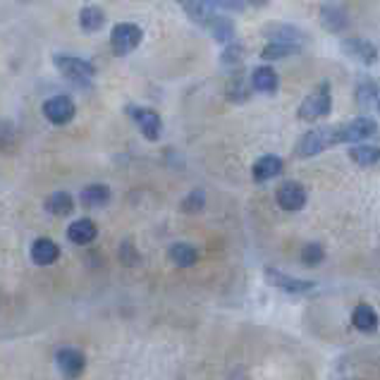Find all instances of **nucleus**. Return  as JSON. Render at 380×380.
<instances>
[{
	"instance_id": "24",
	"label": "nucleus",
	"mask_w": 380,
	"mask_h": 380,
	"mask_svg": "<svg viewBox=\"0 0 380 380\" xmlns=\"http://www.w3.org/2000/svg\"><path fill=\"white\" fill-rule=\"evenodd\" d=\"M80 24L84 31H89V34H94L106 24V15H103L101 8H96V5H87L82 12H80Z\"/></svg>"
},
{
	"instance_id": "32",
	"label": "nucleus",
	"mask_w": 380,
	"mask_h": 380,
	"mask_svg": "<svg viewBox=\"0 0 380 380\" xmlns=\"http://www.w3.org/2000/svg\"><path fill=\"white\" fill-rule=\"evenodd\" d=\"M177 3L185 5V10H189V8H194V5L199 3V0H177Z\"/></svg>"
},
{
	"instance_id": "12",
	"label": "nucleus",
	"mask_w": 380,
	"mask_h": 380,
	"mask_svg": "<svg viewBox=\"0 0 380 380\" xmlns=\"http://www.w3.org/2000/svg\"><path fill=\"white\" fill-rule=\"evenodd\" d=\"M60 259V246L50 239H36L31 244V261L36 266H50Z\"/></svg>"
},
{
	"instance_id": "26",
	"label": "nucleus",
	"mask_w": 380,
	"mask_h": 380,
	"mask_svg": "<svg viewBox=\"0 0 380 380\" xmlns=\"http://www.w3.org/2000/svg\"><path fill=\"white\" fill-rule=\"evenodd\" d=\"M380 94V84L378 82H373V80H364V82H359V87H357V103L359 106H371L373 103V98H378Z\"/></svg>"
},
{
	"instance_id": "18",
	"label": "nucleus",
	"mask_w": 380,
	"mask_h": 380,
	"mask_svg": "<svg viewBox=\"0 0 380 380\" xmlns=\"http://www.w3.org/2000/svg\"><path fill=\"white\" fill-rule=\"evenodd\" d=\"M349 158L362 168H371L380 163V148L373 143H359V146L349 148Z\"/></svg>"
},
{
	"instance_id": "14",
	"label": "nucleus",
	"mask_w": 380,
	"mask_h": 380,
	"mask_svg": "<svg viewBox=\"0 0 380 380\" xmlns=\"http://www.w3.org/2000/svg\"><path fill=\"white\" fill-rule=\"evenodd\" d=\"M266 31L271 34L268 36L271 43H290V45H299L301 48V41H304V31L297 27H290V24H271Z\"/></svg>"
},
{
	"instance_id": "11",
	"label": "nucleus",
	"mask_w": 380,
	"mask_h": 380,
	"mask_svg": "<svg viewBox=\"0 0 380 380\" xmlns=\"http://www.w3.org/2000/svg\"><path fill=\"white\" fill-rule=\"evenodd\" d=\"M340 45H342V50L347 55L364 65H373L378 60V48L371 41H364V38H347V41H342Z\"/></svg>"
},
{
	"instance_id": "1",
	"label": "nucleus",
	"mask_w": 380,
	"mask_h": 380,
	"mask_svg": "<svg viewBox=\"0 0 380 380\" xmlns=\"http://www.w3.org/2000/svg\"><path fill=\"white\" fill-rule=\"evenodd\" d=\"M55 67L60 70V75L65 80L80 84V87H87L94 80L96 70L94 65L89 60H84V58H77V55H55Z\"/></svg>"
},
{
	"instance_id": "21",
	"label": "nucleus",
	"mask_w": 380,
	"mask_h": 380,
	"mask_svg": "<svg viewBox=\"0 0 380 380\" xmlns=\"http://www.w3.org/2000/svg\"><path fill=\"white\" fill-rule=\"evenodd\" d=\"M168 256L177 268H189L199 261V251H196L192 244H173Z\"/></svg>"
},
{
	"instance_id": "4",
	"label": "nucleus",
	"mask_w": 380,
	"mask_h": 380,
	"mask_svg": "<svg viewBox=\"0 0 380 380\" xmlns=\"http://www.w3.org/2000/svg\"><path fill=\"white\" fill-rule=\"evenodd\" d=\"M378 132V122L373 117H357V120L335 127V141L337 143H354V141H364Z\"/></svg>"
},
{
	"instance_id": "8",
	"label": "nucleus",
	"mask_w": 380,
	"mask_h": 380,
	"mask_svg": "<svg viewBox=\"0 0 380 380\" xmlns=\"http://www.w3.org/2000/svg\"><path fill=\"white\" fill-rule=\"evenodd\" d=\"M55 364L63 376L72 380V378H80L84 373L87 359H84V354L80 349H75V347H63V349H58L55 354Z\"/></svg>"
},
{
	"instance_id": "33",
	"label": "nucleus",
	"mask_w": 380,
	"mask_h": 380,
	"mask_svg": "<svg viewBox=\"0 0 380 380\" xmlns=\"http://www.w3.org/2000/svg\"><path fill=\"white\" fill-rule=\"evenodd\" d=\"M378 110H380V98H378Z\"/></svg>"
},
{
	"instance_id": "23",
	"label": "nucleus",
	"mask_w": 380,
	"mask_h": 380,
	"mask_svg": "<svg viewBox=\"0 0 380 380\" xmlns=\"http://www.w3.org/2000/svg\"><path fill=\"white\" fill-rule=\"evenodd\" d=\"M75 208V199L67 192H55L45 199V211L50 215H70Z\"/></svg>"
},
{
	"instance_id": "31",
	"label": "nucleus",
	"mask_w": 380,
	"mask_h": 380,
	"mask_svg": "<svg viewBox=\"0 0 380 380\" xmlns=\"http://www.w3.org/2000/svg\"><path fill=\"white\" fill-rule=\"evenodd\" d=\"M244 5H254V8H261V5H266L268 0H241Z\"/></svg>"
},
{
	"instance_id": "10",
	"label": "nucleus",
	"mask_w": 380,
	"mask_h": 380,
	"mask_svg": "<svg viewBox=\"0 0 380 380\" xmlns=\"http://www.w3.org/2000/svg\"><path fill=\"white\" fill-rule=\"evenodd\" d=\"M266 280L271 283L273 287H278V290L283 292H292V294H301V292H311L316 283H311V280H299V278H290V275L275 271V268H266Z\"/></svg>"
},
{
	"instance_id": "25",
	"label": "nucleus",
	"mask_w": 380,
	"mask_h": 380,
	"mask_svg": "<svg viewBox=\"0 0 380 380\" xmlns=\"http://www.w3.org/2000/svg\"><path fill=\"white\" fill-rule=\"evenodd\" d=\"M299 45H290V43H268L264 50H261V58L264 60H283L287 55L299 53Z\"/></svg>"
},
{
	"instance_id": "7",
	"label": "nucleus",
	"mask_w": 380,
	"mask_h": 380,
	"mask_svg": "<svg viewBox=\"0 0 380 380\" xmlns=\"http://www.w3.org/2000/svg\"><path fill=\"white\" fill-rule=\"evenodd\" d=\"M275 199H278V206L283 208V211L297 213L306 206V189L301 187L299 182H285V185L278 187Z\"/></svg>"
},
{
	"instance_id": "17",
	"label": "nucleus",
	"mask_w": 380,
	"mask_h": 380,
	"mask_svg": "<svg viewBox=\"0 0 380 380\" xmlns=\"http://www.w3.org/2000/svg\"><path fill=\"white\" fill-rule=\"evenodd\" d=\"M320 24L327 31H332V34H340L349 24V19H347L344 10H340L337 5H327V8L320 10Z\"/></svg>"
},
{
	"instance_id": "30",
	"label": "nucleus",
	"mask_w": 380,
	"mask_h": 380,
	"mask_svg": "<svg viewBox=\"0 0 380 380\" xmlns=\"http://www.w3.org/2000/svg\"><path fill=\"white\" fill-rule=\"evenodd\" d=\"M187 213H199L201 208H204V192H192L185 199V204H182Z\"/></svg>"
},
{
	"instance_id": "20",
	"label": "nucleus",
	"mask_w": 380,
	"mask_h": 380,
	"mask_svg": "<svg viewBox=\"0 0 380 380\" xmlns=\"http://www.w3.org/2000/svg\"><path fill=\"white\" fill-rule=\"evenodd\" d=\"M352 323H354L357 330H362V332H376L378 316H376V311H373L369 304H362V306H357V309H354Z\"/></svg>"
},
{
	"instance_id": "29",
	"label": "nucleus",
	"mask_w": 380,
	"mask_h": 380,
	"mask_svg": "<svg viewBox=\"0 0 380 380\" xmlns=\"http://www.w3.org/2000/svg\"><path fill=\"white\" fill-rule=\"evenodd\" d=\"M241 55H244V48H241L239 43L232 41V45H227L225 53H222V63H225V65H239Z\"/></svg>"
},
{
	"instance_id": "9",
	"label": "nucleus",
	"mask_w": 380,
	"mask_h": 380,
	"mask_svg": "<svg viewBox=\"0 0 380 380\" xmlns=\"http://www.w3.org/2000/svg\"><path fill=\"white\" fill-rule=\"evenodd\" d=\"M129 115L136 122V127L141 129V134L146 136L148 141H156L163 132V122L161 115L151 108H129Z\"/></svg>"
},
{
	"instance_id": "22",
	"label": "nucleus",
	"mask_w": 380,
	"mask_h": 380,
	"mask_svg": "<svg viewBox=\"0 0 380 380\" xmlns=\"http://www.w3.org/2000/svg\"><path fill=\"white\" fill-rule=\"evenodd\" d=\"M110 201V189L106 185H89L82 192V204L87 208H101Z\"/></svg>"
},
{
	"instance_id": "16",
	"label": "nucleus",
	"mask_w": 380,
	"mask_h": 380,
	"mask_svg": "<svg viewBox=\"0 0 380 380\" xmlns=\"http://www.w3.org/2000/svg\"><path fill=\"white\" fill-rule=\"evenodd\" d=\"M251 87L261 94H273V91H278V72L268 65L256 67L251 72Z\"/></svg>"
},
{
	"instance_id": "3",
	"label": "nucleus",
	"mask_w": 380,
	"mask_h": 380,
	"mask_svg": "<svg viewBox=\"0 0 380 380\" xmlns=\"http://www.w3.org/2000/svg\"><path fill=\"white\" fill-rule=\"evenodd\" d=\"M335 141V127H320L313 132H306L297 143V156L299 158H311V156L323 153L327 146H332Z\"/></svg>"
},
{
	"instance_id": "6",
	"label": "nucleus",
	"mask_w": 380,
	"mask_h": 380,
	"mask_svg": "<svg viewBox=\"0 0 380 380\" xmlns=\"http://www.w3.org/2000/svg\"><path fill=\"white\" fill-rule=\"evenodd\" d=\"M77 108L70 96H53L43 103V117L53 124H67L75 117Z\"/></svg>"
},
{
	"instance_id": "5",
	"label": "nucleus",
	"mask_w": 380,
	"mask_h": 380,
	"mask_svg": "<svg viewBox=\"0 0 380 380\" xmlns=\"http://www.w3.org/2000/svg\"><path fill=\"white\" fill-rule=\"evenodd\" d=\"M141 38H143V31L136 27V24L122 22V24H115L113 36H110V45H113L115 55H127V53H132L134 48H139Z\"/></svg>"
},
{
	"instance_id": "28",
	"label": "nucleus",
	"mask_w": 380,
	"mask_h": 380,
	"mask_svg": "<svg viewBox=\"0 0 380 380\" xmlns=\"http://www.w3.org/2000/svg\"><path fill=\"white\" fill-rule=\"evenodd\" d=\"M323 246L320 244H309L304 249V254H301V261H304L306 266H318L320 261H323Z\"/></svg>"
},
{
	"instance_id": "2",
	"label": "nucleus",
	"mask_w": 380,
	"mask_h": 380,
	"mask_svg": "<svg viewBox=\"0 0 380 380\" xmlns=\"http://www.w3.org/2000/svg\"><path fill=\"white\" fill-rule=\"evenodd\" d=\"M332 108V96H330V84H320V87L309 94L301 101L299 106V117L301 120H318V117H325Z\"/></svg>"
},
{
	"instance_id": "13",
	"label": "nucleus",
	"mask_w": 380,
	"mask_h": 380,
	"mask_svg": "<svg viewBox=\"0 0 380 380\" xmlns=\"http://www.w3.org/2000/svg\"><path fill=\"white\" fill-rule=\"evenodd\" d=\"M96 234H98V227H96V222L94 220H89V218H80V220H75L70 225V230H67V237L70 241H75V244H91V241L96 239Z\"/></svg>"
},
{
	"instance_id": "15",
	"label": "nucleus",
	"mask_w": 380,
	"mask_h": 380,
	"mask_svg": "<svg viewBox=\"0 0 380 380\" xmlns=\"http://www.w3.org/2000/svg\"><path fill=\"white\" fill-rule=\"evenodd\" d=\"M251 173H254V180L256 182H268L283 173V161H280L278 156H264V158H259L254 163Z\"/></svg>"
},
{
	"instance_id": "27",
	"label": "nucleus",
	"mask_w": 380,
	"mask_h": 380,
	"mask_svg": "<svg viewBox=\"0 0 380 380\" xmlns=\"http://www.w3.org/2000/svg\"><path fill=\"white\" fill-rule=\"evenodd\" d=\"M201 3H204V8L208 12H213V15H215V10H234V12H239V10L246 8L241 0H201Z\"/></svg>"
},
{
	"instance_id": "19",
	"label": "nucleus",
	"mask_w": 380,
	"mask_h": 380,
	"mask_svg": "<svg viewBox=\"0 0 380 380\" xmlns=\"http://www.w3.org/2000/svg\"><path fill=\"white\" fill-rule=\"evenodd\" d=\"M206 27L211 29L213 38H215V41H220V43H230L232 38H234V24H232L230 17L213 15L211 22H208Z\"/></svg>"
}]
</instances>
